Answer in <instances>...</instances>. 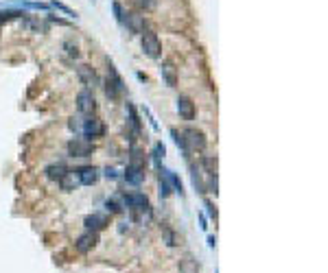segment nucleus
<instances>
[{"label":"nucleus","instance_id":"1","mask_svg":"<svg viewBox=\"0 0 328 273\" xmlns=\"http://www.w3.org/2000/svg\"><path fill=\"white\" fill-rule=\"evenodd\" d=\"M125 182L131 186H140L144 182V155L140 149H131V159L125 168Z\"/></svg>","mask_w":328,"mask_h":273},{"label":"nucleus","instance_id":"2","mask_svg":"<svg viewBox=\"0 0 328 273\" xmlns=\"http://www.w3.org/2000/svg\"><path fill=\"white\" fill-rule=\"evenodd\" d=\"M105 94H107V98H112V101H116V98H120L125 94V81H123V77L116 72V68H114V64H112V61H107Z\"/></svg>","mask_w":328,"mask_h":273},{"label":"nucleus","instance_id":"3","mask_svg":"<svg viewBox=\"0 0 328 273\" xmlns=\"http://www.w3.org/2000/svg\"><path fill=\"white\" fill-rule=\"evenodd\" d=\"M182 140H184V144H186V153H190V151H204V149H206V136H204V131L193 129V127H188V129L182 131Z\"/></svg>","mask_w":328,"mask_h":273},{"label":"nucleus","instance_id":"4","mask_svg":"<svg viewBox=\"0 0 328 273\" xmlns=\"http://www.w3.org/2000/svg\"><path fill=\"white\" fill-rule=\"evenodd\" d=\"M92 151H94V144L90 138H72L68 142V155L72 158H88Z\"/></svg>","mask_w":328,"mask_h":273},{"label":"nucleus","instance_id":"5","mask_svg":"<svg viewBox=\"0 0 328 273\" xmlns=\"http://www.w3.org/2000/svg\"><path fill=\"white\" fill-rule=\"evenodd\" d=\"M142 50L147 57L151 59H158L162 53V44L158 40V35L153 31H142Z\"/></svg>","mask_w":328,"mask_h":273},{"label":"nucleus","instance_id":"6","mask_svg":"<svg viewBox=\"0 0 328 273\" xmlns=\"http://www.w3.org/2000/svg\"><path fill=\"white\" fill-rule=\"evenodd\" d=\"M79 129L83 131V138H101L103 134H105V127H103V122L94 118V116H90V118L83 120V125L79 127Z\"/></svg>","mask_w":328,"mask_h":273},{"label":"nucleus","instance_id":"7","mask_svg":"<svg viewBox=\"0 0 328 273\" xmlns=\"http://www.w3.org/2000/svg\"><path fill=\"white\" fill-rule=\"evenodd\" d=\"M77 110L81 112V114H92V112L96 110L94 94H92L90 88H86V90L79 92V96H77Z\"/></svg>","mask_w":328,"mask_h":273},{"label":"nucleus","instance_id":"8","mask_svg":"<svg viewBox=\"0 0 328 273\" xmlns=\"http://www.w3.org/2000/svg\"><path fill=\"white\" fill-rule=\"evenodd\" d=\"M96 245H98V232H90V229H88L86 234H81V236L77 238L74 247H77L79 253H88V251H92Z\"/></svg>","mask_w":328,"mask_h":273},{"label":"nucleus","instance_id":"9","mask_svg":"<svg viewBox=\"0 0 328 273\" xmlns=\"http://www.w3.org/2000/svg\"><path fill=\"white\" fill-rule=\"evenodd\" d=\"M177 114L182 116L184 120H193L195 118V103L190 96H177Z\"/></svg>","mask_w":328,"mask_h":273},{"label":"nucleus","instance_id":"10","mask_svg":"<svg viewBox=\"0 0 328 273\" xmlns=\"http://www.w3.org/2000/svg\"><path fill=\"white\" fill-rule=\"evenodd\" d=\"M77 177H79V183H83V186H94L98 177H101V173H98L96 166H81L77 168Z\"/></svg>","mask_w":328,"mask_h":273},{"label":"nucleus","instance_id":"11","mask_svg":"<svg viewBox=\"0 0 328 273\" xmlns=\"http://www.w3.org/2000/svg\"><path fill=\"white\" fill-rule=\"evenodd\" d=\"M83 225H86L90 232H101V229H105L107 225H110V219H107V214H90L86 216V221H83Z\"/></svg>","mask_w":328,"mask_h":273},{"label":"nucleus","instance_id":"12","mask_svg":"<svg viewBox=\"0 0 328 273\" xmlns=\"http://www.w3.org/2000/svg\"><path fill=\"white\" fill-rule=\"evenodd\" d=\"M77 74H79V79H81V83L86 88H94L96 83H98V79H96V72H94V68H90V66H79L77 68Z\"/></svg>","mask_w":328,"mask_h":273},{"label":"nucleus","instance_id":"13","mask_svg":"<svg viewBox=\"0 0 328 273\" xmlns=\"http://www.w3.org/2000/svg\"><path fill=\"white\" fill-rule=\"evenodd\" d=\"M123 24H127V29H129L131 33H142V31H144L142 16H136V13H125Z\"/></svg>","mask_w":328,"mask_h":273},{"label":"nucleus","instance_id":"14","mask_svg":"<svg viewBox=\"0 0 328 273\" xmlns=\"http://www.w3.org/2000/svg\"><path fill=\"white\" fill-rule=\"evenodd\" d=\"M46 177L48 180H62V177L68 173V168H66V164H62V162H57V164H50V166H46Z\"/></svg>","mask_w":328,"mask_h":273},{"label":"nucleus","instance_id":"15","mask_svg":"<svg viewBox=\"0 0 328 273\" xmlns=\"http://www.w3.org/2000/svg\"><path fill=\"white\" fill-rule=\"evenodd\" d=\"M160 74H162L164 81H166V86H168V88H175V86H177L175 68H173L171 64H162V66H160Z\"/></svg>","mask_w":328,"mask_h":273},{"label":"nucleus","instance_id":"16","mask_svg":"<svg viewBox=\"0 0 328 273\" xmlns=\"http://www.w3.org/2000/svg\"><path fill=\"white\" fill-rule=\"evenodd\" d=\"M59 186H62V190L66 192H70V190H74V188L79 186V177H77V173H72V171H68L66 175L59 180Z\"/></svg>","mask_w":328,"mask_h":273},{"label":"nucleus","instance_id":"17","mask_svg":"<svg viewBox=\"0 0 328 273\" xmlns=\"http://www.w3.org/2000/svg\"><path fill=\"white\" fill-rule=\"evenodd\" d=\"M123 208H125V204L118 199V197H112V199L105 201V210H107V212H112V214L123 212Z\"/></svg>","mask_w":328,"mask_h":273},{"label":"nucleus","instance_id":"18","mask_svg":"<svg viewBox=\"0 0 328 273\" xmlns=\"http://www.w3.org/2000/svg\"><path fill=\"white\" fill-rule=\"evenodd\" d=\"M131 4H134L138 11H153L158 0H131Z\"/></svg>","mask_w":328,"mask_h":273},{"label":"nucleus","instance_id":"19","mask_svg":"<svg viewBox=\"0 0 328 273\" xmlns=\"http://www.w3.org/2000/svg\"><path fill=\"white\" fill-rule=\"evenodd\" d=\"M180 271L182 273H197V260H193V256H186L180 262Z\"/></svg>","mask_w":328,"mask_h":273},{"label":"nucleus","instance_id":"20","mask_svg":"<svg viewBox=\"0 0 328 273\" xmlns=\"http://www.w3.org/2000/svg\"><path fill=\"white\" fill-rule=\"evenodd\" d=\"M127 112H129V122H131V129L138 134L140 131V118H138V114H136V110H134V105L131 103H127Z\"/></svg>","mask_w":328,"mask_h":273},{"label":"nucleus","instance_id":"21","mask_svg":"<svg viewBox=\"0 0 328 273\" xmlns=\"http://www.w3.org/2000/svg\"><path fill=\"white\" fill-rule=\"evenodd\" d=\"M190 175H193V186L197 188V192H201V195H204V192H208V188L204 186V182H201V177L197 175V166H190Z\"/></svg>","mask_w":328,"mask_h":273},{"label":"nucleus","instance_id":"22","mask_svg":"<svg viewBox=\"0 0 328 273\" xmlns=\"http://www.w3.org/2000/svg\"><path fill=\"white\" fill-rule=\"evenodd\" d=\"M20 16H24V13L16 11V9H4V11H0V24H2V22L13 20V18H20Z\"/></svg>","mask_w":328,"mask_h":273},{"label":"nucleus","instance_id":"23","mask_svg":"<svg viewBox=\"0 0 328 273\" xmlns=\"http://www.w3.org/2000/svg\"><path fill=\"white\" fill-rule=\"evenodd\" d=\"M50 7L59 9V11H64L66 16H70V18H77V11H72V9H70V7H66L64 2H57V0H53V2H50Z\"/></svg>","mask_w":328,"mask_h":273},{"label":"nucleus","instance_id":"24","mask_svg":"<svg viewBox=\"0 0 328 273\" xmlns=\"http://www.w3.org/2000/svg\"><path fill=\"white\" fill-rule=\"evenodd\" d=\"M164 153H166V149H164V144H160V142H158L156 147H153V159H156L158 168H162V166H160V158H162Z\"/></svg>","mask_w":328,"mask_h":273},{"label":"nucleus","instance_id":"25","mask_svg":"<svg viewBox=\"0 0 328 273\" xmlns=\"http://www.w3.org/2000/svg\"><path fill=\"white\" fill-rule=\"evenodd\" d=\"M64 48H66V53H68L70 57H74V59L79 57V46L77 44H72V42H64Z\"/></svg>","mask_w":328,"mask_h":273},{"label":"nucleus","instance_id":"26","mask_svg":"<svg viewBox=\"0 0 328 273\" xmlns=\"http://www.w3.org/2000/svg\"><path fill=\"white\" fill-rule=\"evenodd\" d=\"M168 195H171V183L164 180V177H160V197H162V199H166Z\"/></svg>","mask_w":328,"mask_h":273},{"label":"nucleus","instance_id":"27","mask_svg":"<svg viewBox=\"0 0 328 273\" xmlns=\"http://www.w3.org/2000/svg\"><path fill=\"white\" fill-rule=\"evenodd\" d=\"M164 238H166V245H168V247H173V245H177V238H175V234H173L168 228H164Z\"/></svg>","mask_w":328,"mask_h":273},{"label":"nucleus","instance_id":"28","mask_svg":"<svg viewBox=\"0 0 328 273\" xmlns=\"http://www.w3.org/2000/svg\"><path fill=\"white\" fill-rule=\"evenodd\" d=\"M114 16H116V20L123 24V20H125V11H123V7H120L118 2H114Z\"/></svg>","mask_w":328,"mask_h":273},{"label":"nucleus","instance_id":"29","mask_svg":"<svg viewBox=\"0 0 328 273\" xmlns=\"http://www.w3.org/2000/svg\"><path fill=\"white\" fill-rule=\"evenodd\" d=\"M105 177H107V180H116V177H118V171H116V168H110V166H107V168H105Z\"/></svg>","mask_w":328,"mask_h":273},{"label":"nucleus","instance_id":"30","mask_svg":"<svg viewBox=\"0 0 328 273\" xmlns=\"http://www.w3.org/2000/svg\"><path fill=\"white\" fill-rule=\"evenodd\" d=\"M204 205H206V208H208V214H210V216H212V219H217V210H214V205H212V204H210V201H206V204H204Z\"/></svg>","mask_w":328,"mask_h":273}]
</instances>
